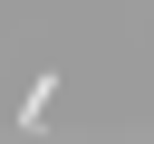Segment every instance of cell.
<instances>
[{
    "label": "cell",
    "mask_w": 154,
    "mask_h": 144,
    "mask_svg": "<svg viewBox=\"0 0 154 144\" xmlns=\"http://www.w3.org/2000/svg\"><path fill=\"white\" fill-rule=\"evenodd\" d=\"M48 106H58V77H29V96H19V125H48Z\"/></svg>",
    "instance_id": "cell-1"
}]
</instances>
